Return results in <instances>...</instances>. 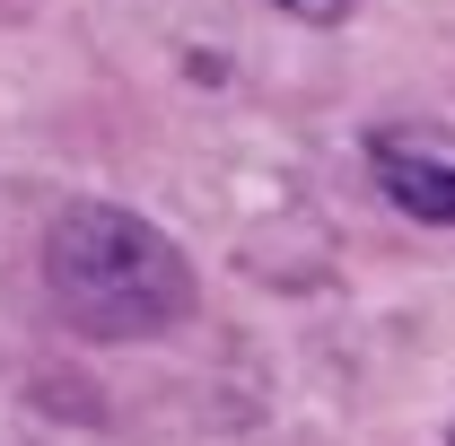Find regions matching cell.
<instances>
[{
  "mask_svg": "<svg viewBox=\"0 0 455 446\" xmlns=\"http://www.w3.org/2000/svg\"><path fill=\"white\" fill-rule=\"evenodd\" d=\"M44 289L79 341H167L193 315V263L123 202H70L44 227Z\"/></svg>",
  "mask_w": 455,
  "mask_h": 446,
  "instance_id": "6da1fadb",
  "label": "cell"
},
{
  "mask_svg": "<svg viewBox=\"0 0 455 446\" xmlns=\"http://www.w3.org/2000/svg\"><path fill=\"white\" fill-rule=\"evenodd\" d=\"M368 175L420 227H455V131L447 123H377L368 131Z\"/></svg>",
  "mask_w": 455,
  "mask_h": 446,
  "instance_id": "7a4b0ae2",
  "label": "cell"
},
{
  "mask_svg": "<svg viewBox=\"0 0 455 446\" xmlns=\"http://www.w3.org/2000/svg\"><path fill=\"white\" fill-rule=\"evenodd\" d=\"M272 9H281V18H298V27H341L359 0H272Z\"/></svg>",
  "mask_w": 455,
  "mask_h": 446,
  "instance_id": "3957f363",
  "label": "cell"
}]
</instances>
